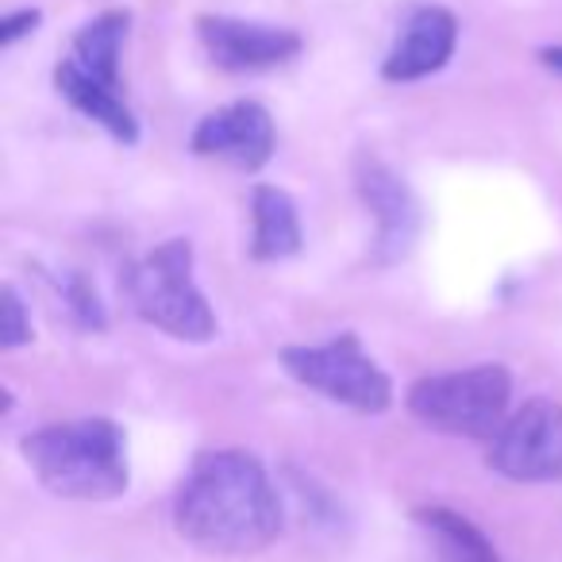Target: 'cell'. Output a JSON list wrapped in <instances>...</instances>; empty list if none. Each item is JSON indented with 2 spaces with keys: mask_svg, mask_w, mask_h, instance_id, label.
Instances as JSON below:
<instances>
[{
  "mask_svg": "<svg viewBox=\"0 0 562 562\" xmlns=\"http://www.w3.org/2000/svg\"><path fill=\"white\" fill-rule=\"evenodd\" d=\"M539 63L562 78V47H543V50H539Z\"/></svg>",
  "mask_w": 562,
  "mask_h": 562,
  "instance_id": "cell-18",
  "label": "cell"
},
{
  "mask_svg": "<svg viewBox=\"0 0 562 562\" xmlns=\"http://www.w3.org/2000/svg\"><path fill=\"white\" fill-rule=\"evenodd\" d=\"M513 405V374L501 362H477L467 370L416 378L405 393V408L431 431L490 443Z\"/></svg>",
  "mask_w": 562,
  "mask_h": 562,
  "instance_id": "cell-4",
  "label": "cell"
},
{
  "mask_svg": "<svg viewBox=\"0 0 562 562\" xmlns=\"http://www.w3.org/2000/svg\"><path fill=\"white\" fill-rule=\"evenodd\" d=\"M196 40L220 70L232 74L273 70V66H285L290 58H297L301 47H305L293 27L255 24V20L235 16H201L196 20Z\"/></svg>",
  "mask_w": 562,
  "mask_h": 562,
  "instance_id": "cell-8",
  "label": "cell"
},
{
  "mask_svg": "<svg viewBox=\"0 0 562 562\" xmlns=\"http://www.w3.org/2000/svg\"><path fill=\"white\" fill-rule=\"evenodd\" d=\"M124 290L135 316L186 344L216 339V313L193 278V243L166 239L127 266Z\"/></svg>",
  "mask_w": 562,
  "mask_h": 562,
  "instance_id": "cell-3",
  "label": "cell"
},
{
  "mask_svg": "<svg viewBox=\"0 0 562 562\" xmlns=\"http://www.w3.org/2000/svg\"><path fill=\"white\" fill-rule=\"evenodd\" d=\"M43 24V12L40 9H16V12H9V16L0 20V47L9 50V47H16L24 35H32L35 27Z\"/></svg>",
  "mask_w": 562,
  "mask_h": 562,
  "instance_id": "cell-17",
  "label": "cell"
},
{
  "mask_svg": "<svg viewBox=\"0 0 562 562\" xmlns=\"http://www.w3.org/2000/svg\"><path fill=\"white\" fill-rule=\"evenodd\" d=\"M281 367H285V374L293 382L351 408V413L378 416L393 405L390 374L378 367L374 355L362 347V339L355 331L331 336L328 344L281 347Z\"/></svg>",
  "mask_w": 562,
  "mask_h": 562,
  "instance_id": "cell-5",
  "label": "cell"
},
{
  "mask_svg": "<svg viewBox=\"0 0 562 562\" xmlns=\"http://www.w3.org/2000/svg\"><path fill=\"white\" fill-rule=\"evenodd\" d=\"M0 347L4 351H16V347L32 344V321H27V308H24V297L16 293V285H4L0 293Z\"/></svg>",
  "mask_w": 562,
  "mask_h": 562,
  "instance_id": "cell-16",
  "label": "cell"
},
{
  "mask_svg": "<svg viewBox=\"0 0 562 562\" xmlns=\"http://www.w3.org/2000/svg\"><path fill=\"white\" fill-rule=\"evenodd\" d=\"M454 47H459V20H454V12L439 9V4L416 9L408 16V24L401 27L390 55H385L382 78L393 81V86L424 81L451 63Z\"/></svg>",
  "mask_w": 562,
  "mask_h": 562,
  "instance_id": "cell-10",
  "label": "cell"
},
{
  "mask_svg": "<svg viewBox=\"0 0 562 562\" xmlns=\"http://www.w3.org/2000/svg\"><path fill=\"white\" fill-rule=\"evenodd\" d=\"M20 454L43 490L63 501H116L132 482L124 428L104 416L47 424L20 439Z\"/></svg>",
  "mask_w": 562,
  "mask_h": 562,
  "instance_id": "cell-2",
  "label": "cell"
},
{
  "mask_svg": "<svg viewBox=\"0 0 562 562\" xmlns=\"http://www.w3.org/2000/svg\"><path fill=\"white\" fill-rule=\"evenodd\" d=\"M58 293H63L66 308H70V316H74V324H78V328L104 331L109 316H104V305H101V297H97V290L89 285L86 278H81V273H74V270L58 273Z\"/></svg>",
  "mask_w": 562,
  "mask_h": 562,
  "instance_id": "cell-15",
  "label": "cell"
},
{
  "mask_svg": "<svg viewBox=\"0 0 562 562\" xmlns=\"http://www.w3.org/2000/svg\"><path fill=\"white\" fill-rule=\"evenodd\" d=\"M355 189L378 220L374 250H370L374 266H393L413 255L416 239H420V201L408 189V181L390 162L362 150L355 158Z\"/></svg>",
  "mask_w": 562,
  "mask_h": 562,
  "instance_id": "cell-7",
  "label": "cell"
},
{
  "mask_svg": "<svg viewBox=\"0 0 562 562\" xmlns=\"http://www.w3.org/2000/svg\"><path fill=\"white\" fill-rule=\"evenodd\" d=\"M55 89L81 112V116L101 124L116 143H124V147H135V143H139V120H135V112L127 109L120 89L93 81L89 74H81L70 58H63V63L55 66Z\"/></svg>",
  "mask_w": 562,
  "mask_h": 562,
  "instance_id": "cell-11",
  "label": "cell"
},
{
  "mask_svg": "<svg viewBox=\"0 0 562 562\" xmlns=\"http://www.w3.org/2000/svg\"><path fill=\"white\" fill-rule=\"evenodd\" d=\"M189 147L201 158H220L235 170L255 173L273 158L278 132H273V116L258 101H232L224 109L209 112L193 127Z\"/></svg>",
  "mask_w": 562,
  "mask_h": 562,
  "instance_id": "cell-9",
  "label": "cell"
},
{
  "mask_svg": "<svg viewBox=\"0 0 562 562\" xmlns=\"http://www.w3.org/2000/svg\"><path fill=\"white\" fill-rule=\"evenodd\" d=\"M127 24H132V12L127 9H109L97 20H89L70 43V63L81 74H89L101 86L120 89V50L127 40Z\"/></svg>",
  "mask_w": 562,
  "mask_h": 562,
  "instance_id": "cell-14",
  "label": "cell"
},
{
  "mask_svg": "<svg viewBox=\"0 0 562 562\" xmlns=\"http://www.w3.org/2000/svg\"><path fill=\"white\" fill-rule=\"evenodd\" d=\"M281 524L285 513L266 467L235 447L196 454L173 493V528L209 554H258L281 536Z\"/></svg>",
  "mask_w": 562,
  "mask_h": 562,
  "instance_id": "cell-1",
  "label": "cell"
},
{
  "mask_svg": "<svg viewBox=\"0 0 562 562\" xmlns=\"http://www.w3.org/2000/svg\"><path fill=\"white\" fill-rule=\"evenodd\" d=\"M485 462L508 482H562V405L547 397H531L528 405H520L490 439Z\"/></svg>",
  "mask_w": 562,
  "mask_h": 562,
  "instance_id": "cell-6",
  "label": "cell"
},
{
  "mask_svg": "<svg viewBox=\"0 0 562 562\" xmlns=\"http://www.w3.org/2000/svg\"><path fill=\"white\" fill-rule=\"evenodd\" d=\"M250 220H255V235H250V258L255 262L293 258L301 250V243H305L297 204L278 186H255V193H250Z\"/></svg>",
  "mask_w": 562,
  "mask_h": 562,
  "instance_id": "cell-12",
  "label": "cell"
},
{
  "mask_svg": "<svg viewBox=\"0 0 562 562\" xmlns=\"http://www.w3.org/2000/svg\"><path fill=\"white\" fill-rule=\"evenodd\" d=\"M416 528L424 531L436 562H501L497 547L470 516L447 505H420L413 513Z\"/></svg>",
  "mask_w": 562,
  "mask_h": 562,
  "instance_id": "cell-13",
  "label": "cell"
}]
</instances>
